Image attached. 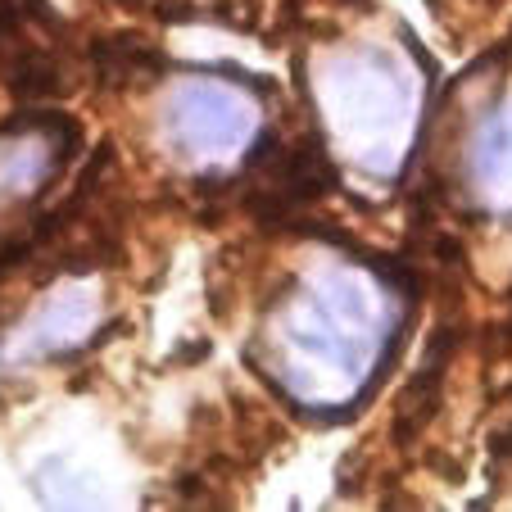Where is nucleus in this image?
<instances>
[{
    "mask_svg": "<svg viewBox=\"0 0 512 512\" xmlns=\"http://www.w3.org/2000/svg\"><path fill=\"white\" fill-rule=\"evenodd\" d=\"M358 5H368V0H358Z\"/></svg>",
    "mask_w": 512,
    "mask_h": 512,
    "instance_id": "f03ea898",
    "label": "nucleus"
},
{
    "mask_svg": "<svg viewBox=\"0 0 512 512\" xmlns=\"http://www.w3.org/2000/svg\"><path fill=\"white\" fill-rule=\"evenodd\" d=\"M91 64L100 68V78L123 87V82H150L164 73V55H159L150 41L141 37H127V32H109L91 46Z\"/></svg>",
    "mask_w": 512,
    "mask_h": 512,
    "instance_id": "f257e3e1",
    "label": "nucleus"
}]
</instances>
